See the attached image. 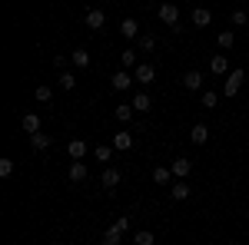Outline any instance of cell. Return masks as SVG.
Masks as SVG:
<instances>
[{"label":"cell","instance_id":"83f0119b","mask_svg":"<svg viewBox=\"0 0 249 245\" xmlns=\"http://www.w3.org/2000/svg\"><path fill=\"white\" fill-rule=\"evenodd\" d=\"M136 43H140V50H143V53H150V50L156 47V40H153V37H140Z\"/></svg>","mask_w":249,"mask_h":245},{"label":"cell","instance_id":"5bb4252c","mask_svg":"<svg viewBox=\"0 0 249 245\" xmlns=\"http://www.w3.org/2000/svg\"><path fill=\"white\" fill-rule=\"evenodd\" d=\"M20 126H23V130L30 132V136H34V132H40V116H37V113H27V116H23V123H20Z\"/></svg>","mask_w":249,"mask_h":245},{"label":"cell","instance_id":"7c38bea8","mask_svg":"<svg viewBox=\"0 0 249 245\" xmlns=\"http://www.w3.org/2000/svg\"><path fill=\"white\" fill-rule=\"evenodd\" d=\"M173 176H179V179H183V176H190V169H193V163L190 159H183V156H179V159H173Z\"/></svg>","mask_w":249,"mask_h":245},{"label":"cell","instance_id":"52a82bcc","mask_svg":"<svg viewBox=\"0 0 249 245\" xmlns=\"http://www.w3.org/2000/svg\"><path fill=\"white\" fill-rule=\"evenodd\" d=\"M120 33H123V37H126V40L140 37V23H136L133 17H126V20H123V23H120Z\"/></svg>","mask_w":249,"mask_h":245},{"label":"cell","instance_id":"8992f818","mask_svg":"<svg viewBox=\"0 0 249 245\" xmlns=\"http://www.w3.org/2000/svg\"><path fill=\"white\" fill-rule=\"evenodd\" d=\"M190 139L196 143V146H203V143L210 139V126H206V123H196V126H193V132H190Z\"/></svg>","mask_w":249,"mask_h":245},{"label":"cell","instance_id":"7a4b0ae2","mask_svg":"<svg viewBox=\"0 0 249 245\" xmlns=\"http://www.w3.org/2000/svg\"><path fill=\"white\" fill-rule=\"evenodd\" d=\"M243 80H246V70H232V73L226 76V90H223V93L236 96V93H239V86H243Z\"/></svg>","mask_w":249,"mask_h":245},{"label":"cell","instance_id":"9c48e42d","mask_svg":"<svg viewBox=\"0 0 249 245\" xmlns=\"http://www.w3.org/2000/svg\"><path fill=\"white\" fill-rule=\"evenodd\" d=\"M87 27H90V30H100V27H103V23H107V17H103V10H87Z\"/></svg>","mask_w":249,"mask_h":245},{"label":"cell","instance_id":"8fae6325","mask_svg":"<svg viewBox=\"0 0 249 245\" xmlns=\"http://www.w3.org/2000/svg\"><path fill=\"white\" fill-rule=\"evenodd\" d=\"M153 76H156V70L150 66V63H140V66H136V80H140L143 86H146V83H153Z\"/></svg>","mask_w":249,"mask_h":245},{"label":"cell","instance_id":"603a6c76","mask_svg":"<svg viewBox=\"0 0 249 245\" xmlns=\"http://www.w3.org/2000/svg\"><path fill=\"white\" fill-rule=\"evenodd\" d=\"M14 176V159H0V179H10Z\"/></svg>","mask_w":249,"mask_h":245},{"label":"cell","instance_id":"1f68e13d","mask_svg":"<svg viewBox=\"0 0 249 245\" xmlns=\"http://www.w3.org/2000/svg\"><path fill=\"white\" fill-rule=\"evenodd\" d=\"M60 86H63V90H73V86H77L73 73H63V76H60Z\"/></svg>","mask_w":249,"mask_h":245},{"label":"cell","instance_id":"f1b7e54d","mask_svg":"<svg viewBox=\"0 0 249 245\" xmlns=\"http://www.w3.org/2000/svg\"><path fill=\"white\" fill-rule=\"evenodd\" d=\"M120 63H123V70H126V66H133V63H136V53H133V50H123Z\"/></svg>","mask_w":249,"mask_h":245},{"label":"cell","instance_id":"484cf974","mask_svg":"<svg viewBox=\"0 0 249 245\" xmlns=\"http://www.w3.org/2000/svg\"><path fill=\"white\" fill-rule=\"evenodd\" d=\"M153 179H156V182H170L173 169H163V166H160V169H153Z\"/></svg>","mask_w":249,"mask_h":245},{"label":"cell","instance_id":"30bf717a","mask_svg":"<svg viewBox=\"0 0 249 245\" xmlns=\"http://www.w3.org/2000/svg\"><path fill=\"white\" fill-rule=\"evenodd\" d=\"M113 149H123V152H126V149H133V136H130L126 130H123V132H116V136H113Z\"/></svg>","mask_w":249,"mask_h":245},{"label":"cell","instance_id":"e0dca14e","mask_svg":"<svg viewBox=\"0 0 249 245\" xmlns=\"http://www.w3.org/2000/svg\"><path fill=\"white\" fill-rule=\"evenodd\" d=\"M70 179H73V182H83V179H87V166H83L80 159H73V166H70Z\"/></svg>","mask_w":249,"mask_h":245},{"label":"cell","instance_id":"cb8c5ba5","mask_svg":"<svg viewBox=\"0 0 249 245\" xmlns=\"http://www.w3.org/2000/svg\"><path fill=\"white\" fill-rule=\"evenodd\" d=\"M93 156L100 159V163H107V159L113 156V146H96V149H93Z\"/></svg>","mask_w":249,"mask_h":245},{"label":"cell","instance_id":"6da1fadb","mask_svg":"<svg viewBox=\"0 0 249 245\" xmlns=\"http://www.w3.org/2000/svg\"><path fill=\"white\" fill-rule=\"evenodd\" d=\"M156 17L163 20V23H166V27L173 30V33H179V10H176V3H160Z\"/></svg>","mask_w":249,"mask_h":245},{"label":"cell","instance_id":"d6986e66","mask_svg":"<svg viewBox=\"0 0 249 245\" xmlns=\"http://www.w3.org/2000/svg\"><path fill=\"white\" fill-rule=\"evenodd\" d=\"M133 110L136 113H146V110H150V93H136L133 96Z\"/></svg>","mask_w":249,"mask_h":245},{"label":"cell","instance_id":"3957f363","mask_svg":"<svg viewBox=\"0 0 249 245\" xmlns=\"http://www.w3.org/2000/svg\"><path fill=\"white\" fill-rule=\"evenodd\" d=\"M120 179H123V172H120V169H113V166L100 172V182H103L107 189H116V186H120Z\"/></svg>","mask_w":249,"mask_h":245},{"label":"cell","instance_id":"9a60e30c","mask_svg":"<svg viewBox=\"0 0 249 245\" xmlns=\"http://www.w3.org/2000/svg\"><path fill=\"white\" fill-rule=\"evenodd\" d=\"M67 152H70V159H83V152H87V143H83V139H70Z\"/></svg>","mask_w":249,"mask_h":245},{"label":"cell","instance_id":"d6a6232c","mask_svg":"<svg viewBox=\"0 0 249 245\" xmlns=\"http://www.w3.org/2000/svg\"><path fill=\"white\" fill-rule=\"evenodd\" d=\"M103 245H120V235H116V232H110V229H107V232H103Z\"/></svg>","mask_w":249,"mask_h":245},{"label":"cell","instance_id":"4dcf8cb0","mask_svg":"<svg viewBox=\"0 0 249 245\" xmlns=\"http://www.w3.org/2000/svg\"><path fill=\"white\" fill-rule=\"evenodd\" d=\"M34 96H37L40 103H50V96H53V93H50V86H37V93H34Z\"/></svg>","mask_w":249,"mask_h":245},{"label":"cell","instance_id":"4316f807","mask_svg":"<svg viewBox=\"0 0 249 245\" xmlns=\"http://www.w3.org/2000/svg\"><path fill=\"white\" fill-rule=\"evenodd\" d=\"M199 99H203V106H206V110H213V106L219 103V96H216V93H210V90H206V93L199 96Z\"/></svg>","mask_w":249,"mask_h":245},{"label":"cell","instance_id":"2e32d148","mask_svg":"<svg viewBox=\"0 0 249 245\" xmlns=\"http://www.w3.org/2000/svg\"><path fill=\"white\" fill-rule=\"evenodd\" d=\"M226 70H230V63H226V57H213V60H210V73L223 76Z\"/></svg>","mask_w":249,"mask_h":245},{"label":"cell","instance_id":"ac0fdd59","mask_svg":"<svg viewBox=\"0 0 249 245\" xmlns=\"http://www.w3.org/2000/svg\"><path fill=\"white\" fill-rule=\"evenodd\" d=\"M30 146H34V149H50V136H47V132H34V136H30Z\"/></svg>","mask_w":249,"mask_h":245},{"label":"cell","instance_id":"277c9868","mask_svg":"<svg viewBox=\"0 0 249 245\" xmlns=\"http://www.w3.org/2000/svg\"><path fill=\"white\" fill-rule=\"evenodd\" d=\"M110 83H113V90H120V93H123V90H130V86H133V76L126 73V70H116Z\"/></svg>","mask_w":249,"mask_h":245},{"label":"cell","instance_id":"44dd1931","mask_svg":"<svg viewBox=\"0 0 249 245\" xmlns=\"http://www.w3.org/2000/svg\"><path fill=\"white\" fill-rule=\"evenodd\" d=\"M73 66H80V70L90 66V53L87 50H73Z\"/></svg>","mask_w":249,"mask_h":245},{"label":"cell","instance_id":"ffe728a7","mask_svg":"<svg viewBox=\"0 0 249 245\" xmlns=\"http://www.w3.org/2000/svg\"><path fill=\"white\" fill-rule=\"evenodd\" d=\"M173 199H176V202L190 199V186H186V182H176V186H173Z\"/></svg>","mask_w":249,"mask_h":245},{"label":"cell","instance_id":"5b68a950","mask_svg":"<svg viewBox=\"0 0 249 245\" xmlns=\"http://www.w3.org/2000/svg\"><path fill=\"white\" fill-rule=\"evenodd\" d=\"M190 20H193V27H210V20H213V14L206 10V7H196L190 14Z\"/></svg>","mask_w":249,"mask_h":245},{"label":"cell","instance_id":"7402d4cb","mask_svg":"<svg viewBox=\"0 0 249 245\" xmlns=\"http://www.w3.org/2000/svg\"><path fill=\"white\" fill-rule=\"evenodd\" d=\"M133 245H153V232H150V229H143V232H136Z\"/></svg>","mask_w":249,"mask_h":245},{"label":"cell","instance_id":"836d02e7","mask_svg":"<svg viewBox=\"0 0 249 245\" xmlns=\"http://www.w3.org/2000/svg\"><path fill=\"white\" fill-rule=\"evenodd\" d=\"M246 20H249V14H246V10H236V14H232V23H236V27H243Z\"/></svg>","mask_w":249,"mask_h":245},{"label":"cell","instance_id":"ba28073f","mask_svg":"<svg viewBox=\"0 0 249 245\" xmlns=\"http://www.w3.org/2000/svg\"><path fill=\"white\" fill-rule=\"evenodd\" d=\"M183 86L186 90H199L203 86V70H190V73L183 76Z\"/></svg>","mask_w":249,"mask_h":245},{"label":"cell","instance_id":"4fadbf2b","mask_svg":"<svg viewBox=\"0 0 249 245\" xmlns=\"http://www.w3.org/2000/svg\"><path fill=\"white\" fill-rule=\"evenodd\" d=\"M133 113H136V110H133V103H120V106L113 110V116L120 119V123H130V119H133Z\"/></svg>","mask_w":249,"mask_h":245},{"label":"cell","instance_id":"f546056e","mask_svg":"<svg viewBox=\"0 0 249 245\" xmlns=\"http://www.w3.org/2000/svg\"><path fill=\"white\" fill-rule=\"evenodd\" d=\"M126 229H130V222H126V219H116L113 226H110V232H116V235H123Z\"/></svg>","mask_w":249,"mask_h":245},{"label":"cell","instance_id":"d4e9b609","mask_svg":"<svg viewBox=\"0 0 249 245\" xmlns=\"http://www.w3.org/2000/svg\"><path fill=\"white\" fill-rule=\"evenodd\" d=\"M216 43H219L223 50H230V47H232V43H236V40H232V33H230V30H223V33L216 37Z\"/></svg>","mask_w":249,"mask_h":245}]
</instances>
